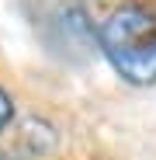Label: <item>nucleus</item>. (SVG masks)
I'll use <instances>...</instances> for the list:
<instances>
[{"label":"nucleus","mask_w":156,"mask_h":160,"mask_svg":"<svg viewBox=\"0 0 156 160\" xmlns=\"http://www.w3.org/2000/svg\"><path fill=\"white\" fill-rule=\"evenodd\" d=\"M101 56L132 87L156 84V14L139 4L115 7L97 28Z\"/></svg>","instance_id":"nucleus-1"},{"label":"nucleus","mask_w":156,"mask_h":160,"mask_svg":"<svg viewBox=\"0 0 156 160\" xmlns=\"http://www.w3.org/2000/svg\"><path fill=\"white\" fill-rule=\"evenodd\" d=\"M11 122H14V94L0 84V136L11 129Z\"/></svg>","instance_id":"nucleus-2"},{"label":"nucleus","mask_w":156,"mask_h":160,"mask_svg":"<svg viewBox=\"0 0 156 160\" xmlns=\"http://www.w3.org/2000/svg\"><path fill=\"white\" fill-rule=\"evenodd\" d=\"M0 160H21V153H14V150H0Z\"/></svg>","instance_id":"nucleus-3"}]
</instances>
